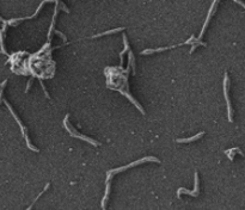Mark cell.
<instances>
[{"label":"cell","instance_id":"obj_1","mask_svg":"<svg viewBox=\"0 0 245 210\" xmlns=\"http://www.w3.org/2000/svg\"><path fill=\"white\" fill-rule=\"evenodd\" d=\"M146 161H153V162H157V164L160 162L159 159L155 158V156H146V158H142V159L136 160V161H134V162H132V164H128V165H126V166H123V167H119V168L108 171V173H107V181H110L111 177H114L115 174H117V173H120V172H122V171H126V170H128V168H130V167H135V166H138V165H140V164H144V162H146Z\"/></svg>","mask_w":245,"mask_h":210},{"label":"cell","instance_id":"obj_2","mask_svg":"<svg viewBox=\"0 0 245 210\" xmlns=\"http://www.w3.org/2000/svg\"><path fill=\"white\" fill-rule=\"evenodd\" d=\"M68 118H69V115H66V117H65V119H63V127L67 129V131L69 133L71 136H73V137H78V139H80V140H83V141H86V142H89V143L92 144V146H99V144H100V143L97 142V141L92 140V139L88 137V136H85V135L79 134L74 128H71V125L68 124Z\"/></svg>","mask_w":245,"mask_h":210},{"label":"cell","instance_id":"obj_3","mask_svg":"<svg viewBox=\"0 0 245 210\" xmlns=\"http://www.w3.org/2000/svg\"><path fill=\"white\" fill-rule=\"evenodd\" d=\"M5 104H6V106L8 107V110L11 111V113H12V116L14 117V119L17 121V123L19 124V127H21V129H22V133H23V135H24V139H25V141H27V144H28V147L30 148V149H32L33 152H38V148H36V147H33L32 144H31V142H30V140H29V137H28V134H27V129L24 128V125H23V123L21 122V119L17 117V115L13 112V110H12V107L10 106V104L7 103V100H5Z\"/></svg>","mask_w":245,"mask_h":210},{"label":"cell","instance_id":"obj_4","mask_svg":"<svg viewBox=\"0 0 245 210\" xmlns=\"http://www.w3.org/2000/svg\"><path fill=\"white\" fill-rule=\"evenodd\" d=\"M228 75L227 73H225V78H224V94H225V99H226V103H227V116H228V121L232 122L233 121V117H232V107H231V100H230V97H228Z\"/></svg>","mask_w":245,"mask_h":210},{"label":"cell","instance_id":"obj_5","mask_svg":"<svg viewBox=\"0 0 245 210\" xmlns=\"http://www.w3.org/2000/svg\"><path fill=\"white\" fill-rule=\"evenodd\" d=\"M195 41V36H191L190 39L185 41L181 44H176V45H172V47H164V48H157V49H146L141 53V55H147V54H153V53H158V51H164V50H167V49H173L176 47H181V45H185V44H191L192 42Z\"/></svg>","mask_w":245,"mask_h":210},{"label":"cell","instance_id":"obj_6","mask_svg":"<svg viewBox=\"0 0 245 210\" xmlns=\"http://www.w3.org/2000/svg\"><path fill=\"white\" fill-rule=\"evenodd\" d=\"M199 185H200V183H199V173H197V171H196V172H195V187H194V190H192V191H188L186 189L181 187V189H178V191H177V196L180 197L182 193H186V195H189V196L197 197V196H199V193H200Z\"/></svg>","mask_w":245,"mask_h":210},{"label":"cell","instance_id":"obj_7","mask_svg":"<svg viewBox=\"0 0 245 210\" xmlns=\"http://www.w3.org/2000/svg\"><path fill=\"white\" fill-rule=\"evenodd\" d=\"M219 2V0H214L213 1V4H212V6H211V8H209V12H208V14H207V18H206V22H205V24H203V28H202V30H201V34H200V36H199V41L202 38V36H203V34H205V31H206V29H207V25H208V23H209V20H211V18H212V14L214 13L215 11V6H216V4Z\"/></svg>","mask_w":245,"mask_h":210},{"label":"cell","instance_id":"obj_8","mask_svg":"<svg viewBox=\"0 0 245 210\" xmlns=\"http://www.w3.org/2000/svg\"><path fill=\"white\" fill-rule=\"evenodd\" d=\"M203 135H205V131H201V133H199V134H196V135H194L191 137H188V139H178L176 142H178V143H189V142H192V141L201 139Z\"/></svg>","mask_w":245,"mask_h":210},{"label":"cell","instance_id":"obj_9","mask_svg":"<svg viewBox=\"0 0 245 210\" xmlns=\"http://www.w3.org/2000/svg\"><path fill=\"white\" fill-rule=\"evenodd\" d=\"M122 30H124V28H117V29L108 30V31H105V32H100V34H97V35L92 36V38H98V37H103V36L111 35V34H115V32H119V31H122Z\"/></svg>","mask_w":245,"mask_h":210},{"label":"cell","instance_id":"obj_10","mask_svg":"<svg viewBox=\"0 0 245 210\" xmlns=\"http://www.w3.org/2000/svg\"><path fill=\"white\" fill-rule=\"evenodd\" d=\"M234 153H239L242 156L244 155V154H243V152H242L239 148H232V149H227V150L225 152V154L228 156V159H230V160H233V155H234Z\"/></svg>","mask_w":245,"mask_h":210},{"label":"cell","instance_id":"obj_11","mask_svg":"<svg viewBox=\"0 0 245 210\" xmlns=\"http://www.w3.org/2000/svg\"><path fill=\"white\" fill-rule=\"evenodd\" d=\"M123 42H124V50L120 53V60H121V66H122V63H123V55H124V54H126V51H128V49H129V47H128V41H127V37H126V36H123Z\"/></svg>","mask_w":245,"mask_h":210},{"label":"cell","instance_id":"obj_12","mask_svg":"<svg viewBox=\"0 0 245 210\" xmlns=\"http://www.w3.org/2000/svg\"><path fill=\"white\" fill-rule=\"evenodd\" d=\"M49 185H50V184H49V183H48V184H47V185H46V187H44V189H43V191H42V192H41V193H40V195H38V196H37V197H36V199H35V201H33V202H32V204H31L30 207H29V209H31V208H32V205H33V204H35V203H36V201H37V199H38V197H40V196H42V195H43V193H44V192H46V190H47V189H48V187H49Z\"/></svg>","mask_w":245,"mask_h":210},{"label":"cell","instance_id":"obj_13","mask_svg":"<svg viewBox=\"0 0 245 210\" xmlns=\"http://www.w3.org/2000/svg\"><path fill=\"white\" fill-rule=\"evenodd\" d=\"M40 85H41V87L43 88V92H44L46 97H47V98H50V97H49V94H48V92H47V90H46V87H44V85H43V82H42V80H40Z\"/></svg>","mask_w":245,"mask_h":210},{"label":"cell","instance_id":"obj_14","mask_svg":"<svg viewBox=\"0 0 245 210\" xmlns=\"http://www.w3.org/2000/svg\"><path fill=\"white\" fill-rule=\"evenodd\" d=\"M33 78H35V76H32L30 80H29V82H28V85H27V88H25V92H28V91H29V88H30L31 84H32V80H33Z\"/></svg>","mask_w":245,"mask_h":210}]
</instances>
